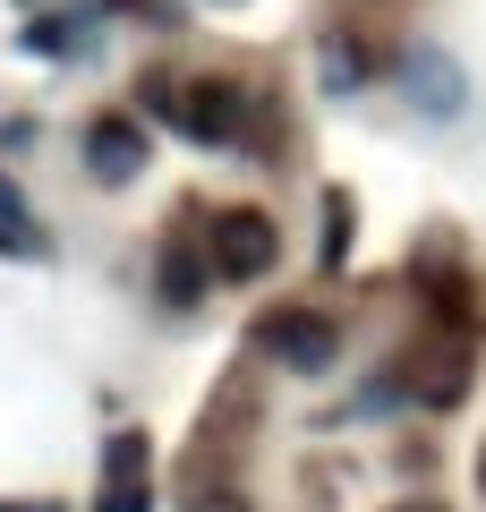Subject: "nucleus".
Returning a JSON list of instances; mask_svg holds the SVG:
<instances>
[{
    "mask_svg": "<svg viewBox=\"0 0 486 512\" xmlns=\"http://www.w3.org/2000/svg\"><path fill=\"white\" fill-rule=\"evenodd\" d=\"M94 512H145V436H111Z\"/></svg>",
    "mask_w": 486,
    "mask_h": 512,
    "instance_id": "nucleus-6",
    "label": "nucleus"
},
{
    "mask_svg": "<svg viewBox=\"0 0 486 512\" xmlns=\"http://www.w3.org/2000/svg\"><path fill=\"white\" fill-rule=\"evenodd\" d=\"M478 487H486V444H478Z\"/></svg>",
    "mask_w": 486,
    "mask_h": 512,
    "instance_id": "nucleus-12",
    "label": "nucleus"
},
{
    "mask_svg": "<svg viewBox=\"0 0 486 512\" xmlns=\"http://www.w3.org/2000/svg\"><path fill=\"white\" fill-rule=\"evenodd\" d=\"M342 248H350V205L324 197V265H342Z\"/></svg>",
    "mask_w": 486,
    "mask_h": 512,
    "instance_id": "nucleus-9",
    "label": "nucleus"
},
{
    "mask_svg": "<svg viewBox=\"0 0 486 512\" xmlns=\"http://www.w3.org/2000/svg\"><path fill=\"white\" fill-rule=\"evenodd\" d=\"M86 171L94 180H137L145 171V128L137 120H94L86 128Z\"/></svg>",
    "mask_w": 486,
    "mask_h": 512,
    "instance_id": "nucleus-5",
    "label": "nucleus"
},
{
    "mask_svg": "<svg viewBox=\"0 0 486 512\" xmlns=\"http://www.w3.org/2000/svg\"><path fill=\"white\" fill-rule=\"evenodd\" d=\"M162 291H171V299H197V256H188V248L162 256Z\"/></svg>",
    "mask_w": 486,
    "mask_h": 512,
    "instance_id": "nucleus-8",
    "label": "nucleus"
},
{
    "mask_svg": "<svg viewBox=\"0 0 486 512\" xmlns=\"http://www.w3.org/2000/svg\"><path fill=\"white\" fill-rule=\"evenodd\" d=\"M393 512H452V504H435V495H410V504H393Z\"/></svg>",
    "mask_w": 486,
    "mask_h": 512,
    "instance_id": "nucleus-11",
    "label": "nucleus"
},
{
    "mask_svg": "<svg viewBox=\"0 0 486 512\" xmlns=\"http://www.w3.org/2000/svg\"><path fill=\"white\" fill-rule=\"evenodd\" d=\"M256 342H265V359L290 367V376H324V367H333V350H342V333L324 325L316 308H282V316H265V325H256Z\"/></svg>",
    "mask_w": 486,
    "mask_h": 512,
    "instance_id": "nucleus-3",
    "label": "nucleus"
},
{
    "mask_svg": "<svg viewBox=\"0 0 486 512\" xmlns=\"http://www.w3.org/2000/svg\"><path fill=\"white\" fill-rule=\"evenodd\" d=\"M171 111H180V128L197 137V146H231L239 128H248V94H239L231 77H205V86L171 94Z\"/></svg>",
    "mask_w": 486,
    "mask_h": 512,
    "instance_id": "nucleus-4",
    "label": "nucleus"
},
{
    "mask_svg": "<svg viewBox=\"0 0 486 512\" xmlns=\"http://www.w3.org/2000/svg\"><path fill=\"white\" fill-rule=\"evenodd\" d=\"M469 367H478V350H469V333H461V325H435L427 342L410 350V393H418L427 410H452V402L469 393Z\"/></svg>",
    "mask_w": 486,
    "mask_h": 512,
    "instance_id": "nucleus-2",
    "label": "nucleus"
},
{
    "mask_svg": "<svg viewBox=\"0 0 486 512\" xmlns=\"http://www.w3.org/2000/svg\"><path fill=\"white\" fill-rule=\"evenodd\" d=\"M205 256H214L222 282H256V274H273L282 231H273V214H256V205H231V214L205 222Z\"/></svg>",
    "mask_w": 486,
    "mask_h": 512,
    "instance_id": "nucleus-1",
    "label": "nucleus"
},
{
    "mask_svg": "<svg viewBox=\"0 0 486 512\" xmlns=\"http://www.w3.org/2000/svg\"><path fill=\"white\" fill-rule=\"evenodd\" d=\"M188 512H248V504H239L231 487H205V478H197V487H188Z\"/></svg>",
    "mask_w": 486,
    "mask_h": 512,
    "instance_id": "nucleus-10",
    "label": "nucleus"
},
{
    "mask_svg": "<svg viewBox=\"0 0 486 512\" xmlns=\"http://www.w3.org/2000/svg\"><path fill=\"white\" fill-rule=\"evenodd\" d=\"M0 248L9 256H43V231H35V214H26V197L9 180H0Z\"/></svg>",
    "mask_w": 486,
    "mask_h": 512,
    "instance_id": "nucleus-7",
    "label": "nucleus"
}]
</instances>
